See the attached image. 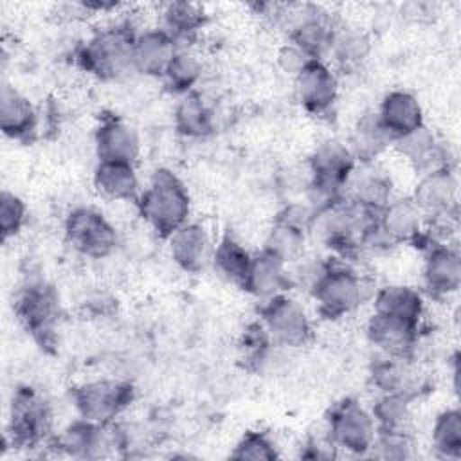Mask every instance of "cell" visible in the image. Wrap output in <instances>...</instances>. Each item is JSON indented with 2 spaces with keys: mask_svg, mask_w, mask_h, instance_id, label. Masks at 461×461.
<instances>
[{
  "mask_svg": "<svg viewBox=\"0 0 461 461\" xmlns=\"http://www.w3.org/2000/svg\"><path fill=\"white\" fill-rule=\"evenodd\" d=\"M376 227L389 247L423 245L427 220L411 196L391 198L376 214Z\"/></svg>",
  "mask_w": 461,
  "mask_h": 461,
  "instance_id": "4fadbf2b",
  "label": "cell"
},
{
  "mask_svg": "<svg viewBox=\"0 0 461 461\" xmlns=\"http://www.w3.org/2000/svg\"><path fill=\"white\" fill-rule=\"evenodd\" d=\"M346 144L357 162H375L387 148L393 146V139L380 124L376 113H367L357 121Z\"/></svg>",
  "mask_w": 461,
  "mask_h": 461,
  "instance_id": "f546056e",
  "label": "cell"
},
{
  "mask_svg": "<svg viewBox=\"0 0 461 461\" xmlns=\"http://www.w3.org/2000/svg\"><path fill=\"white\" fill-rule=\"evenodd\" d=\"M393 148L420 173V176L439 169H452V153L448 146L425 124L393 140Z\"/></svg>",
  "mask_w": 461,
  "mask_h": 461,
  "instance_id": "e0dca14e",
  "label": "cell"
},
{
  "mask_svg": "<svg viewBox=\"0 0 461 461\" xmlns=\"http://www.w3.org/2000/svg\"><path fill=\"white\" fill-rule=\"evenodd\" d=\"M366 333L369 342L375 348H378L384 353V357L411 358L418 346L420 324H412L373 312V315L367 321Z\"/></svg>",
  "mask_w": 461,
  "mask_h": 461,
  "instance_id": "44dd1931",
  "label": "cell"
},
{
  "mask_svg": "<svg viewBox=\"0 0 461 461\" xmlns=\"http://www.w3.org/2000/svg\"><path fill=\"white\" fill-rule=\"evenodd\" d=\"M432 447L441 457L457 459L461 456L459 409H447L436 416L432 425Z\"/></svg>",
  "mask_w": 461,
  "mask_h": 461,
  "instance_id": "d590c367",
  "label": "cell"
},
{
  "mask_svg": "<svg viewBox=\"0 0 461 461\" xmlns=\"http://www.w3.org/2000/svg\"><path fill=\"white\" fill-rule=\"evenodd\" d=\"M306 234H308V230H304L297 225H292L285 220L274 218V223L267 234L263 249L276 254L283 261L290 263L303 256Z\"/></svg>",
  "mask_w": 461,
  "mask_h": 461,
  "instance_id": "836d02e7",
  "label": "cell"
},
{
  "mask_svg": "<svg viewBox=\"0 0 461 461\" xmlns=\"http://www.w3.org/2000/svg\"><path fill=\"white\" fill-rule=\"evenodd\" d=\"M279 456L276 443L267 432L247 430L234 450L230 452L232 459H252V461H272Z\"/></svg>",
  "mask_w": 461,
  "mask_h": 461,
  "instance_id": "8d00e7d4",
  "label": "cell"
},
{
  "mask_svg": "<svg viewBox=\"0 0 461 461\" xmlns=\"http://www.w3.org/2000/svg\"><path fill=\"white\" fill-rule=\"evenodd\" d=\"M285 22L288 25L290 43L313 59H324L322 56L330 52L331 40L339 25L328 11L313 4L288 5Z\"/></svg>",
  "mask_w": 461,
  "mask_h": 461,
  "instance_id": "8fae6325",
  "label": "cell"
},
{
  "mask_svg": "<svg viewBox=\"0 0 461 461\" xmlns=\"http://www.w3.org/2000/svg\"><path fill=\"white\" fill-rule=\"evenodd\" d=\"M70 396L79 418L94 423H113L133 402L135 389L124 380L99 378L74 387Z\"/></svg>",
  "mask_w": 461,
  "mask_h": 461,
  "instance_id": "ba28073f",
  "label": "cell"
},
{
  "mask_svg": "<svg viewBox=\"0 0 461 461\" xmlns=\"http://www.w3.org/2000/svg\"><path fill=\"white\" fill-rule=\"evenodd\" d=\"M13 310L23 330L45 351L58 344V324L61 317V303L58 290L47 281L25 283L14 301Z\"/></svg>",
  "mask_w": 461,
  "mask_h": 461,
  "instance_id": "277c9868",
  "label": "cell"
},
{
  "mask_svg": "<svg viewBox=\"0 0 461 461\" xmlns=\"http://www.w3.org/2000/svg\"><path fill=\"white\" fill-rule=\"evenodd\" d=\"M375 313L421 324L425 301L421 292L409 285H385L375 294Z\"/></svg>",
  "mask_w": 461,
  "mask_h": 461,
  "instance_id": "83f0119b",
  "label": "cell"
},
{
  "mask_svg": "<svg viewBox=\"0 0 461 461\" xmlns=\"http://www.w3.org/2000/svg\"><path fill=\"white\" fill-rule=\"evenodd\" d=\"M423 286L434 299H445L459 290L461 256L447 241H427L423 245Z\"/></svg>",
  "mask_w": 461,
  "mask_h": 461,
  "instance_id": "9a60e30c",
  "label": "cell"
},
{
  "mask_svg": "<svg viewBox=\"0 0 461 461\" xmlns=\"http://www.w3.org/2000/svg\"><path fill=\"white\" fill-rule=\"evenodd\" d=\"M378 432H409L411 402L396 394H382L371 409Z\"/></svg>",
  "mask_w": 461,
  "mask_h": 461,
  "instance_id": "e575fe53",
  "label": "cell"
},
{
  "mask_svg": "<svg viewBox=\"0 0 461 461\" xmlns=\"http://www.w3.org/2000/svg\"><path fill=\"white\" fill-rule=\"evenodd\" d=\"M317 310L326 319H340L355 312L366 299V285L360 274L340 261H326L310 285Z\"/></svg>",
  "mask_w": 461,
  "mask_h": 461,
  "instance_id": "5b68a950",
  "label": "cell"
},
{
  "mask_svg": "<svg viewBox=\"0 0 461 461\" xmlns=\"http://www.w3.org/2000/svg\"><path fill=\"white\" fill-rule=\"evenodd\" d=\"M375 113L393 140L425 124L418 97L407 90H393L385 94Z\"/></svg>",
  "mask_w": 461,
  "mask_h": 461,
  "instance_id": "d4e9b609",
  "label": "cell"
},
{
  "mask_svg": "<svg viewBox=\"0 0 461 461\" xmlns=\"http://www.w3.org/2000/svg\"><path fill=\"white\" fill-rule=\"evenodd\" d=\"M295 97L313 117L330 115L339 97V77L324 59H312L295 77Z\"/></svg>",
  "mask_w": 461,
  "mask_h": 461,
  "instance_id": "7c38bea8",
  "label": "cell"
},
{
  "mask_svg": "<svg viewBox=\"0 0 461 461\" xmlns=\"http://www.w3.org/2000/svg\"><path fill=\"white\" fill-rule=\"evenodd\" d=\"M277 59H279L281 68H283L286 74H292V76L295 77L313 58H310L306 52H303L299 47H295L294 43L288 41V43L279 50Z\"/></svg>",
  "mask_w": 461,
  "mask_h": 461,
  "instance_id": "60d3db41",
  "label": "cell"
},
{
  "mask_svg": "<svg viewBox=\"0 0 461 461\" xmlns=\"http://www.w3.org/2000/svg\"><path fill=\"white\" fill-rule=\"evenodd\" d=\"M252 263V254L232 236H223L214 243L211 265L214 272L240 288L245 286L249 268Z\"/></svg>",
  "mask_w": 461,
  "mask_h": 461,
  "instance_id": "4dcf8cb0",
  "label": "cell"
},
{
  "mask_svg": "<svg viewBox=\"0 0 461 461\" xmlns=\"http://www.w3.org/2000/svg\"><path fill=\"white\" fill-rule=\"evenodd\" d=\"M371 52V38L367 32L358 27L337 25L330 52L335 63L340 68H357L360 67Z\"/></svg>",
  "mask_w": 461,
  "mask_h": 461,
  "instance_id": "1f68e13d",
  "label": "cell"
},
{
  "mask_svg": "<svg viewBox=\"0 0 461 461\" xmlns=\"http://www.w3.org/2000/svg\"><path fill=\"white\" fill-rule=\"evenodd\" d=\"M292 283L294 279L288 272V263L268 252L267 249H261L258 254L252 256L243 290L261 301H267L276 295L286 294Z\"/></svg>",
  "mask_w": 461,
  "mask_h": 461,
  "instance_id": "7402d4cb",
  "label": "cell"
},
{
  "mask_svg": "<svg viewBox=\"0 0 461 461\" xmlns=\"http://www.w3.org/2000/svg\"><path fill=\"white\" fill-rule=\"evenodd\" d=\"M94 146L99 162L135 164L140 155L137 130L117 115H103L94 131Z\"/></svg>",
  "mask_w": 461,
  "mask_h": 461,
  "instance_id": "ac0fdd59",
  "label": "cell"
},
{
  "mask_svg": "<svg viewBox=\"0 0 461 461\" xmlns=\"http://www.w3.org/2000/svg\"><path fill=\"white\" fill-rule=\"evenodd\" d=\"M270 346H274L270 335L267 333L265 326L259 321H256L243 330L238 349H240L241 360H245L247 366H258L267 358Z\"/></svg>",
  "mask_w": 461,
  "mask_h": 461,
  "instance_id": "f35d334b",
  "label": "cell"
},
{
  "mask_svg": "<svg viewBox=\"0 0 461 461\" xmlns=\"http://www.w3.org/2000/svg\"><path fill=\"white\" fill-rule=\"evenodd\" d=\"M27 221V205L13 191L4 189L0 194V234L7 241L20 234Z\"/></svg>",
  "mask_w": 461,
  "mask_h": 461,
  "instance_id": "74e56055",
  "label": "cell"
},
{
  "mask_svg": "<svg viewBox=\"0 0 461 461\" xmlns=\"http://www.w3.org/2000/svg\"><path fill=\"white\" fill-rule=\"evenodd\" d=\"M38 126L40 119L32 103L5 83L0 94V128L4 135L16 142L29 144L36 139Z\"/></svg>",
  "mask_w": 461,
  "mask_h": 461,
  "instance_id": "603a6c76",
  "label": "cell"
},
{
  "mask_svg": "<svg viewBox=\"0 0 461 461\" xmlns=\"http://www.w3.org/2000/svg\"><path fill=\"white\" fill-rule=\"evenodd\" d=\"M52 427L50 403L32 387L23 385L13 393L5 441L18 448L38 447L49 438Z\"/></svg>",
  "mask_w": 461,
  "mask_h": 461,
  "instance_id": "8992f818",
  "label": "cell"
},
{
  "mask_svg": "<svg viewBox=\"0 0 461 461\" xmlns=\"http://www.w3.org/2000/svg\"><path fill=\"white\" fill-rule=\"evenodd\" d=\"M173 124L175 130L187 139H205L216 130L212 108L194 90L180 97L175 106Z\"/></svg>",
  "mask_w": 461,
  "mask_h": 461,
  "instance_id": "f1b7e54d",
  "label": "cell"
},
{
  "mask_svg": "<svg viewBox=\"0 0 461 461\" xmlns=\"http://www.w3.org/2000/svg\"><path fill=\"white\" fill-rule=\"evenodd\" d=\"M326 436L337 450L366 456L376 438V423L371 411L355 398H344L328 412Z\"/></svg>",
  "mask_w": 461,
  "mask_h": 461,
  "instance_id": "52a82bcc",
  "label": "cell"
},
{
  "mask_svg": "<svg viewBox=\"0 0 461 461\" xmlns=\"http://www.w3.org/2000/svg\"><path fill=\"white\" fill-rule=\"evenodd\" d=\"M382 459H407L412 456V439L409 432H378L369 450Z\"/></svg>",
  "mask_w": 461,
  "mask_h": 461,
  "instance_id": "ab89813d",
  "label": "cell"
},
{
  "mask_svg": "<svg viewBox=\"0 0 461 461\" xmlns=\"http://www.w3.org/2000/svg\"><path fill=\"white\" fill-rule=\"evenodd\" d=\"M355 166L357 160L346 142L326 139L315 146L308 158V203L315 212L342 198Z\"/></svg>",
  "mask_w": 461,
  "mask_h": 461,
  "instance_id": "3957f363",
  "label": "cell"
},
{
  "mask_svg": "<svg viewBox=\"0 0 461 461\" xmlns=\"http://www.w3.org/2000/svg\"><path fill=\"white\" fill-rule=\"evenodd\" d=\"M335 454H337V448L331 445L328 436L310 438L304 448H301V457H308V459H331L335 457Z\"/></svg>",
  "mask_w": 461,
  "mask_h": 461,
  "instance_id": "b9f144b4",
  "label": "cell"
},
{
  "mask_svg": "<svg viewBox=\"0 0 461 461\" xmlns=\"http://www.w3.org/2000/svg\"><path fill=\"white\" fill-rule=\"evenodd\" d=\"M207 23L203 7L191 2H169L160 13V29L166 31L178 49H189Z\"/></svg>",
  "mask_w": 461,
  "mask_h": 461,
  "instance_id": "484cf974",
  "label": "cell"
},
{
  "mask_svg": "<svg viewBox=\"0 0 461 461\" xmlns=\"http://www.w3.org/2000/svg\"><path fill=\"white\" fill-rule=\"evenodd\" d=\"M427 221L457 218L459 184L452 169H439L421 175L411 194Z\"/></svg>",
  "mask_w": 461,
  "mask_h": 461,
  "instance_id": "5bb4252c",
  "label": "cell"
},
{
  "mask_svg": "<svg viewBox=\"0 0 461 461\" xmlns=\"http://www.w3.org/2000/svg\"><path fill=\"white\" fill-rule=\"evenodd\" d=\"M200 77H202L200 58L191 49H178V52L167 65L162 76V81L173 94L185 95L193 92Z\"/></svg>",
  "mask_w": 461,
  "mask_h": 461,
  "instance_id": "d6a6232c",
  "label": "cell"
},
{
  "mask_svg": "<svg viewBox=\"0 0 461 461\" xmlns=\"http://www.w3.org/2000/svg\"><path fill=\"white\" fill-rule=\"evenodd\" d=\"M373 384L382 391V394H396L409 402L429 391L427 375L418 369L411 358H393L384 357L373 366L371 371Z\"/></svg>",
  "mask_w": 461,
  "mask_h": 461,
  "instance_id": "d6986e66",
  "label": "cell"
},
{
  "mask_svg": "<svg viewBox=\"0 0 461 461\" xmlns=\"http://www.w3.org/2000/svg\"><path fill=\"white\" fill-rule=\"evenodd\" d=\"M137 31L130 22H117L113 25L95 31L76 54L77 65L97 79H119L133 67V43Z\"/></svg>",
  "mask_w": 461,
  "mask_h": 461,
  "instance_id": "7a4b0ae2",
  "label": "cell"
},
{
  "mask_svg": "<svg viewBox=\"0 0 461 461\" xmlns=\"http://www.w3.org/2000/svg\"><path fill=\"white\" fill-rule=\"evenodd\" d=\"M261 303L259 322L274 344L301 348L312 339V321L297 299L281 294Z\"/></svg>",
  "mask_w": 461,
  "mask_h": 461,
  "instance_id": "30bf717a",
  "label": "cell"
},
{
  "mask_svg": "<svg viewBox=\"0 0 461 461\" xmlns=\"http://www.w3.org/2000/svg\"><path fill=\"white\" fill-rule=\"evenodd\" d=\"M342 198L371 214H378L393 198L391 176L376 162H357Z\"/></svg>",
  "mask_w": 461,
  "mask_h": 461,
  "instance_id": "2e32d148",
  "label": "cell"
},
{
  "mask_svg": "<svg viewBox=\"0 0 461 461\" xmlns=\"http://www.w3.org/2000/svg\"><path fill=\"white\" fill-rule=\"evenodd\" d=\"M135 203L139 216L160 238L167 240L176 229L189 221V191L171 169H155Z\"/></svg>",
  "mask_w": 461,
  "mask_h": 461,
  "instance_id": "6da1fadb",
  "label": "cell"
},
{
  "mask_svg": "<svg viewBox=\"0 0 461 461\" xmlns=\"http://www.w3.org/2000/svg\"><path fill=\"white\" fill-rule=\"evenodd\" d=\"M178 52V45L160 27L137 32L133 43L135 72L151 77H162L167 65Z\"/></svg>",
  "mask_w": 461,
  "mask_h": 461,
  "instance_id": "cb8c5ba5",
  "label": "cell"
},
{
  "mask_svg": "<svg viewBox=\"0 0 461 461\" xmlns=\"http://www.w3.org/2000/svg\"><path fill=\"white\" fill-rule=\"evenodd\" d=\"M92 182L95 191L112 202H137L140 194L135 164L97 162Z\"/></svg>",
  "mask_w": 461,
  "mask_h": 461,
  "instance_id": "4316f807",
  "label": "cell"
},
{
  "mask_svg": "<svg viewBox=\"0 0 461 461\" xmlns=\"http://www.w3.org/2000/svg\"><path fill=\"white\" fill-rule=\"evenodd\" d=\"M167 249L178 268L187 274H198L211 263L214 243L205 225L187 221L167 238Z\"/></svg>",
  "mask_w": 461,
  "mask_h": 461,
  "instance_id": "ffe728a7",
  "label": "cell"
},
{
  "mask_svg": "<svg viewBox=\"0 0 461 461\" xmlns=\"http://www.w3.org/2000/svg\"><path fill=\"white\" fill-rule=\"evenodd\" d=\"M67 243L88 259L108 258L117 245L115 227L106 216L88 205L74 207L63 223Z\"/></svg>",
  "mask_w": 461,
  "mask_h": 461,
  "instance_id": "9c48e42d",
  "label": "cell"
}]
</instances>
